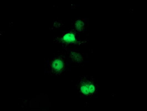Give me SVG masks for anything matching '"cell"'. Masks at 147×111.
Wrapping results in <instances>:
<instances>
[{"label":"cell","instance_id":"6da1fadb","mask_svg":"<svg viewBox=\"0 0 147 111\" xmlns=\"http://www.w3.org/2000/svg\"><path fill=\"white\" fill-rule=\"evenodd\" d=\"M71 63L66 53H58L49 58L46 64L45 71L51 76H60L67 71Z\"/></svg>","mask_w":147,"mask_h":111},{"label":"cell","instance_id":"7a4b0ae2","mask_svg":"<svg viewBox=\"0 0 147 111\" xmlns=\"http://www.w3.org/2000/svg\"><path fill=\"white\" fill-rule=\"evenodd\" d=\"M54 42L61 45L66 50L88 43V41L81 39L80 33L72 28L62 32L59 35L55 36Z\"/></svg>","mask_w":147,"mask_h":111},{"label":"cell","instance_id":"3957f363","mask_svg":"<svg viewBox=\"0 0 147 111\" xmlns=\"http://www.w3.org/2000/svg\"><path fill=\"white\" fill-rule=\"evenodd\" d=\"M98 90L97 80L89 76L81 77L76 86V92L83 98H90L97 95Z\"/></svg>","mask_w":147,"mask_h":111},{"label":"cell","instance_id":"277c9868","mask_svg":"<svg viewBox=\"0 0 147 111\" xmlns=\"http://www.w3.org/2000/svg\"><path fill=\"white\" fill-rule=\"evenodd\" d=\"M71 64L78 65L84 61L86 55L81 52L78 49L72 48L67 50L66 52Z\"/></svg>","mask_w":147,"mask_h":111},{"label":"cell","instance_id":"5b68a950","mask_svg":"<svg viewBox=\"0 0 147 111\" xmlns=\"http://www.w3.org/2000/svg\"><path fill=\"white\" fill-rule=\"evenodd\" d=\"M88 27V20L87 18H77L72 23V29L81 34L85 32Z\"/></svg>","mask_w":147,"mask_h":111}]
</instances>
